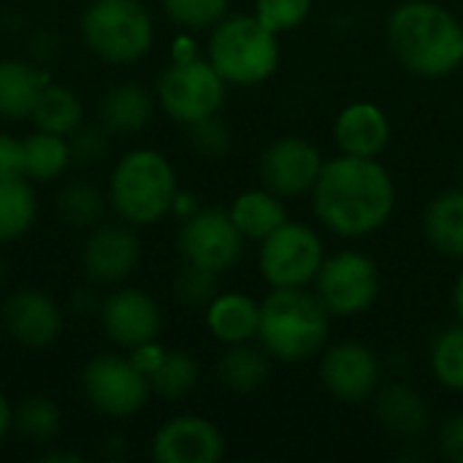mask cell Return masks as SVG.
I'll return each mask as SVG.
<instances>
[{
	"label": "cell",
	"mask_w": 463,
	"mask_h": 463,
	"mask_svg": "<svg viewBox=\"0 0 463 463\" xmlns=\"http://www.w3.org/2000/svg\"><path fill=\"white\" fill-rule=\"evenodd\" d=\"M106 203H109V198L95 184L68 182L54 198V212L65 225L79 228V231H90V228L103 222Z\"/></svg>",
	"instance_id": "f1b7e54d"
},
{
	"label": "cell",
	"mask_w": 463,
	"mask_h": 463,
	"mask_svg": "<svg viewBox=\"0 0 463 463\" xmlns=\"http://www.w3.org/2000/svg\"><path fill=\"white\" fill-rule=\"evenodd\" d=\"M206 60L228 87H258L279 68V35L255 14H228L209 30Z\"/></svg>",
	"instance_id": "5b68a950"
},
{
	"label": "cell",
	"mask_w": 463,
	"mask_h": 463,
	"mask_svg": "<svg viewBox=\"0 0 463 463\" xmlns=\"http://www.w3.org/2000/svg\"><path fill=\"white\" fill-rule=\"evenodd\" d=\"M326 393L339 404H366L383 385V361L364 342H336L326 345L317 366Z\"/></svg>",
	"instance_id": "8fae6325"
},
{
	"label": "cell",
	"mask_w": 463,
	"mask_h": 463,
	"mask_svg": "<svg viewBox=\"0 0 463 463\" xmlns=\"http://www.w3.org/2000/svg\"><path fill=\"white\" fill-rule=\"evenodd\" d=\"M14 429L24 439L46 445L62 431V412L49 396H27L19 407H14Z\"/></svg>",
	"instance_id": "4dcf8cb0"
},
{
	"label": "cell",
	"mask_w": 463,
	"mask_h": 463,
	"mask_svg": "<svg viewBox=\"0 0 463 463\" xmlns=\"http://www.w3.org/2000/svg\"><path fill=\"white\" fill-rule=\"evenodd\" d=\"M30 52H33L35 60H49L57 52V38L52 33H38L33 38V43H30Z\"/></svg>",
	"instance_id": "60d3db41"
},
{
	"label": "cell",
	"mask_w": 463,
	"mask_h": 463,
	"mask_svg": "<svg viewBox=\"0 0 463 463\" xmlns=\"http://www.w3.org/2000/svg\"><path fill=\"white\" fill-rule=\"evenodd\" d=\"M429 366L442 388L463 393V323L445 328L434 339L429 353Z\"/></svg>",
	"instance_id": "1f68e13d"
},
{
	"label": "cell",
	"mask_w": 463,
	"mask_h": 463,
	"mask_svg": "<svg viewBox=\"0 0 463 463\" xmlns=\"http://www.w3.org/2000/svg\"><path fill=\"white\" fill-rule=\"evenodd\" d=\"M217 277L214 271L195 266V263H184L174 279V296L182 307L190 309H203L214 296H217Z\"/></svg>",
	"instance_id": "836d02e7"
},
{
	"label": "cell",
	"mask_w": 463,
	"mask_h": 463,
	"mask_svg": "<svg viewBox=\"0 0 463 463\" xmlns=\"http://www.w3.org/2000/svg\"><path fill=\"white\" fill-rule=\"evenodd\" d=\"M79 33L84 46L109 65L138 62L155 46V22L141 0H90Z\"/></svg>",
	"instance_id": "8992f818"
},
{
	"label": "cell",
	"mask_w": 463,
	"mask_h": 463,
	"mask_svg": "<svg viewBox=\"0 0 463 463\" xmlns=\"http://www.w3.org/2000/svg\"><path fill=\"white\" fill-rule=\"evenodd\" d=\"M141 258V244L128 222H100L87 231L81 247V266L90 279L100 285H119L125 282Z\"/></svg>",
	"instance_id": "2e32d148"
},
{
	"label": "cell",
	"mask_w": 463,
	"mask_h": 463,
	"mask_svg": "<svg viewBox=\"0 0 463 463\" xmlns=\"http://www.w3.org/2000/svg\"><path fill=\"white\" fill-rule=\"evenodd\" d=\"M334 141L345 155L380 157L391 141V119L372 100L347 103L334 119Z\"/></svg>",
	"instance_id": "ac0fdd59"
},
{
	"label": "cell",
	"mask_w": 463,
	"mask_h": 463,
	"mask_svg": "<svg viewBox=\"0 0 463 463\" xmlns=\"http://www.w3.org/2000/svg\"><path fill=\"white\" fill-rule=\"evenodd\" d=\"M22 149H24L22 174L30 182H41V184L57 182L73 165L68 136H60V133L33 130L22 138Z\"/></svg>",
	"instance_id": "484cf974"
},
{
	"label": "cell",
	"mask_w": 463,
	"mask_h": 463,
	"mask_svg": "<svg viewBox=\"0 0 463 463\" xmlns=\"http://www.w3.org/2000/svg\"><path fill=\"white\" fill-rule=\"evenodd\" d=\"M11 429H14V407L5 399V393L0 391V442L11 434Z\"/></svg>",
	"instance_id": "ee69618b"
},
{
	"label": "cell",
	"mask_w": 463,
	"mask_h": 463,
	"mask_svg": "<svg viewBox=\"0 0 463 463\" xmlns=\"http://www.w3.org/2000/svg\"><path fill=\"white\" fill-rule=\"evenodd\" d=\"M323 260L320 233L298 220H288L258 241V271L269 288H309Z\"/></svg>",
	"instance_id": "ba28073f"
},
{
	"label": "cell",
	"mask_w": 463,
	"mask_h": 463,
	"mask_svg": "<svg viewBox=\"0 0 463 463\" xmlns=\"http://www.w3.org/2000/svg\"><path fill=\"white\" fill-rule=\"evenodd\" d=\"M187 136H190V144L195 146V152H201L206 157H220L231 149V133H228L225 122L220 119V114L206 117L195 125H187Z\"/></svg>",
	"instance_id": "8d00e7d4"
},
{
	"label": "cell",
	"mask_w": 463,
	"mask_h": 463,
	"mask_svg": "<svg viewBox=\"0 0 463 463\" xmlns=\"http://www.w3.org/2000/svg\"><path fill=\"white\" fill-rule=\"evenodd\" d=\"M198 209H201V206L195 203V198H193L190 193H182V190H179V195H176V201H174V212H171V214H176L179 220H187V217H190V214H195Z\"/></svg>",
	"instance_id": "7bdbcfd3"
},
{
	"label": "cell",
	"mask_w": 463,
	"mask_h": 463,
	"mask_svg": "<svg viewBox=\"0 0 463 463\" xmlns=\"http://www.w3.org/2000/svg\"><path fill=\"white\" fill-rule=\"evenodd\" d=\"M201 380V366L187 350H165L160 366L149 374L152 396H160L165 402H182L195 391Z\"/></svg>",
	"instance_id": "f546056e"
},
{
	"label": "cell",
	"mask_w": 463,
	"mask_h": 463,
	"mask_svg": "<svg viewBox=\"0 0 463 463\" xmlns=\"http://www.w3.org/2000/svg\"><path fill=\"white\" fill-rule=\"evenodd\" d=\"M30 122L35 130H46V133H60V136H71L81 122H84V103L76 95V90L49 81L30 114Z\"/></svg>",
	"instance_id": "4316f807"
},
{
	"label": "cell",
	"mask_w": 463,
	"mask_h": 463,
	"mask_svg": "<svg viewBox=\"0 0 463 463\" xmlns=\"http://www.w3.org/2000/svg\"><path fill=\"white\" fill-rule=\"evenodd\" d=\"M396 62L418 79H448L463 65V22L437 0H404L385 22Z\"/></svg>",
	"instance_id": "7a4b0ae2"
},
{
	"label": "cell",
	"mask_w": 463,
	"mask_h": 463,
	"mask_svg": "<svg viewBox=\"0 0 463 463\" xmlns=\"http://www.w3.org/2000/svg\"><path fill=\"white\" fill-rule=\"evenodd\" d=\"M41 461L46 463H81L79 453H68V450H49V453H41Z\"/></svg>",
	"instance_id": "f6af8a7d"
},
{
	"label": "cell",
	"mask_w": 463,
	"mask_h": 463,
	"mask_svg": "<svg viewBox=\"0 0 463 463\" xmlns=\"http://www.w3.org/2000/svg\"><path fill=\"white\" fill-rule=\"evenodd\" d=\"M458 174H461V184H463V160H461V168H458Z\"/></svg>",
	"instance_id": "c3c4849f"
},
{
	"label": "cell",
	"mask_w": 463,
	"mask_h": 463,
	"mask_svg": "<svg viewBox=\"0 0 463 463\" xmlns=\"http://www.w3.org/2000/svg\"><path fill=\"white\" fill-rule=\"evenodd\" d=\"M228 214L233 220V225L239 228V233L247 241H263L269 233H274L279 225H285L290 220L285 198L271 193L269 187H252L239 193L231 206Z\"/></svg>",
	"instance_id": "cb8c5ba5"
},
{
	"label": "cell",
	"mask_w": 463,
	"mask_h": 463,
	"mask_svg": "<svg viewBox=\"0 0 463 463\" xmlns=\"http://www.w3.org/2000/svg\"><path fill=\"white\" fill-rule=\"evenodd\" d=\"M0 315L5 334L27 350H43L54 345L65 326L60 304L38 288L14 290L3 301Z\"/></svg>",
	"instance_id": "e0dca14e"
},
{
	"label": "cell",
	"mask_w": 463,
	"mask_h": 463,
	"mask_svg": "<svg viewBox=\"0 0 463 463\" xmlns=\"http://www.w3.org/2000/svg\"><path fill=\"white\" fill-rule=\"evenodd\" d=\"M372 404H374V420L393 439L412 442L431 423V410H429L423 393L415 391L407 383L380 385V391L374 393Z\"/></svg>",
	"instance_id": "d6986e66"
},
{
	"label": "cell",
	"mask_w": 463,
	"mask_h": 463,
	"mask_svg": "<svg viewBox=\"0 0 463 463\" xmlns=\"http://www.w3.org/2000/svg\"><path fill=\"white\" fill-rule=\"evenodd\" d=\"M160 3L165 16L187 33L212 30L222 16H228V5H231V0H160Z\"/></svg>",
	"instance_id": "d6a6232c"
},
{
	"label": "cell",
	"mask_w": 463,
	"mask_h": 463,
	"mask_svg": "<svg viewBox=\"0 0 463 463\" xmlns=\"http://www.w3.org/2000/svg\"><path fill=\"white\" fill-rule=\"evenodd\" d=\"M24 149H22V138L14 133H0V179H14V176H24Z\"/></svg>",
	"instance_id": "f35d334b"
},
{
	"label": "cell",
	"mask_w": 463,
	"mask_h": 463,
	"mask_svg": "<svg viewBox=\"0 0 463 463\" xmlns=\"http://www.w3.org/2000/svg\"><path fill=\"white\" fill-rule=\"evenodd\" d=\"M128 353H130V361L149 377V374L160 366V361H163V355H165V347L155 339V342L138 345V347H133V350H128Z\"/></svg>",
	"instance_id": "ab89813d"
},
{
	"label": "cell",
	"mask_w": 463,
	"mask_h": 463,
	"mask_svg": "<svg viewBox=\"0 0 463 463\" xmlns=\"http://www.w3.org/2000/svg\"><path fill=\"white\" fill-rule=\"evenodd\" d=\"M38 217V195L27 176L0 179V244L22 239Z\"/></svg>",
	"instance_id": "83f0119b"
},
{
	"label": "cell",
	"mask_w": 463,
	"mask_h": 463,
	"mask_svg": "<svg viewBox=\"0 0 463 463\" xmlns=\"http://www.w3.org/2000/svg\"><path fill=\"white\" fill-rule=\"evenodd\" d=\"M439 453L450 463H463V412L450 415L437 434Z\"/></svg>",
	"instance_id": "74e56055"
},
{
	"label": "cell",
	"mask_w": 463,
	"mask_h": 463,
	"mask_svg": "<svg viewBox=\"0 0 463 463\" xmlns=\"http://www.w3.org/2000/svg\"><path fill=\"white\" fill-rule=\"evenodd\" d=\"M98 323L111 345L122 350H133L160 336L163 312L146 290L117 288L100 301Z\"/></svg>",
	"instance_id": "5bb4252c"
},
{
	"label": "cell",
	"mask_w": 463,
	"mask_h": 463,
	"mask_svg": "<svg viewBox=\"0 0 463 463\" xmlns=\"http://www.w3.org/2000/svg\"><path fill=\"white\" fill-rule=\"evenodd\" d=\"M225 95L228 84L206 57L184 62L171 60V65H165L157 76L155 87L160 111L184 128L220 114V109L225 106Z\"/></svg>",
	"instance_id": "52a82bcc"
},
{
	"label": "cell",
	"mask_w": 463,
	"mask_h": 463,
	"mask_svg": "<svg viewBox=\"0 0 463 463\" xmlns=\"http://www.w3.org/2000/svg\"><path fill=\"white\" fill-rule=\"evenodd\" d=\"M111 136L114 133L100 119L98 122H81L68 136L73 165H98L111 149Z\"/></svg>",
	"instance_id": "e575fe53"
},
{
	"label": "cell",
	"mask_w": 463,
	"mask_h": 463,
	"mask_svg": "<svg viewBox=\"0 0 463 463\" xmlns=\"http://www.w3.org/2000/svg\"><path fill=\"white\" fill-rule=\"evenodd\" d=\"M176 195V168L163 152L152 146L125 152L109 174V206L122 222L133 228H149L165 220L174 212Z\"/></svg>",
	"instance_id": "277c9868"
},
{
	"label": "cell",
	"mask_w": 463,
	"mask_h": 463,
	"mask_svg": "<svg viewBox=\"0 0 463 463\" xmlns=\"http://www.w3.org/2000/svg\"><path fill=\"white\" fill-rule=\"evenodd\" d=\"M461 22H463V16H461Z\"/></svg>",
	"instance_id": "f907efd6"
},
{
	"label": "cell",
	"mask_w": 463,
	"mask_h": 463,
	"mask_svg": "<svg viewBox=\"0 0 463 463\" xmlns=\"http://www.w3.org/2000/svg\"><path fill=\"white\" fill-rule=\"evenodd\" d=\"M453 312H456V320L463 323V271L456 277V285H453Z\"/></svg>",
	"instance_id": "bcb514c9"
},
{
	"label": "cell",
	"mask_w": 463,
	"mask_h": 463,
	"mask_svg": "<svg viewBox=\"0 0 463 463\" xmlns=\"http://www.w3.org/2000/svg\"><path fill=\"white\" fill-rule=\"evenodd\" d=\"M201 57L198 54V43L190 33H182L176 41H174V62H184V60H195Z\"/></svg>",
	"instance_id": "b9f144b4"
},
{
	"label": "cell",
	"mask_w": 463,
	"mask_h": 463,
	"mask_svg": "<svg viewBox=\"0 0 463 463\" xmlns=\"http://www.w3.org/2000/svg\"><path fill=\"white\" fill-rule=\"evenodd\" d=\"M0 326H3V315H0Z\"/></svg>",
	"instance_id": "681fc988"
},
{
	"label": "cell",
	"mask_w": 463,
	"mask_h": 463,
	"mask_svg": "<svg viewBox=\"0 0 463 463\" xmlns=\"http://www.w3.org/2000/svg\"><path fill=\"white\" fill-rule=\"evenodd\" d=\"M52 79L30 60L3 57L0 60V119L19 122L30 119L43 87Z\"/></svg>",
	"instance_id": "44dd1931"
},
{
	"label": "cell",
	"mask_w": 463,
	"mask_h": 463,
	"mask_svg": "<svg viewBox=\"0 0 463 463\" xmlns=\"http://www.w3.org/2000/svg\"><path fill=\"white\" fill-rule=\"evenodd\" d=\"M312 285L334 317H358L377 304L383 279L366 252L342 250L323 260Z\"/></svg>",
	"instance_id": "30bf717a"
},
{
	"label": "cell",
	"mask_w": 463,
	"mask_h": 463,
	"mask_svg": "<svg viewBox=\"0 0 463 463\" xmlns=\"http://www.w3.org/2000/svg\"><path fill=\"white\" fill-rule=\"evenodd\" d=\"M81 393L87 404L106 418L138 415L149 396V377L130 361V355L98 353L81 369Z\"/></svg>",
	"instance_id": "9c48e42d"
},
{
	"label": "cell",
	"mask_w": 463,
	"mask_h": 463,
	"mask_svg": "<svg viewBox=\"0 0 463 463\" xmlns=\"http://www.w3.org/2000/svg\"><path fill=\"white\" fill-rule=\"evenodd\" d=\"M3 279H5V266H3V258H0V285H3Z\"/></svg>",
	"instance_id": "7dc6e473"
},
{
	"label": "cell",
	"mask_w": 463,
	"mask_h": 463,
	"mask_svg": "<svg viewBox=\"0 0 463 463\" xmlns=\"http://www.w3.org/2000/svg\"><path fill=\"white\" fill-rule=\"evenodd\" d=\"M423 236L434 252L463 260V184L437 193L423 212Z\"/></svg>",
	"instance_id": "603a6c76"
},
{
	"label": "cell",
	"mask_w": 463,
	"mask_h": 463,
	"mask_svg": "<svg viewBox=\"0 0 463 463\" xmlns=\"http://www.w3.org/2000/svg\"><path fill=\"white\" fill-rule=\"evenodd\" d=\"M244 236L233 225L228 209H198L179 225L176 247L184 263L203 266L214 274L231 271L244 255Z\"/></svg>",
	"instance_id": "7c38bea8"
},
{
	"label": "cell",
	"mask_w": 463,
	"mask_h": 463,
	"mask_svg": "<svg viewBox=\"0 0 463 463\" xmlns=\"http://www.w3.org/2000/svg\"><path fill=\"white\" fill-rule=\"evenodd\" d=\"M320 225L339 239H366L388 225L396 209V182L377 157L339 152L323 163L312 187Z\"/></svg>",
	"instance_id": "6da1fadb"
},
{
	"label": "cell",
	"mask_w": 463,
	"mask_h": 463,
	"mask_svg": "<svg viewBox=\"0 0 463 463\" xmlns=\"http://www.w3.org/2000/svg\"><path fill=\"white\" fill-rule=\"evenodd\" d=\"M222 456L225 434L203 415H174L152 437V458L157 463H217Z\"/></svg>",
	"instance_id": "9a60e30c"
},
{
	"label": "cell",
	"mask_w": 463,
	"mask_h": 463,
	"mask_svg": "<svg viewBox=\"0 0 463 463\" xmlns=\"http://www.w3.org/2000/svg\"><path fill=\"white\" fill-rule=\"evenodd\" d=\"M271 372V358L269 353L258 345L252 347V342L247 345H228L217 361V383L239 396L255 393L258 388L266 385Z\"/></svg>",
	"instance_id": "d4e9b609"
},
{
	"label": "cell",
	"mask_w": 463,
	"mask_h": 463,
	"mask_svg": "<svg viewBox=\"0 0 463 463\" xmlns=\"http://www.w3.org/2000/svg\"><path fill=\"white\" fill-rule=\"evenodd\" d=\"M203 323L212 339L220 342L222 347L255 342L258 323H260V301L239 290L217 293L203 307Z\"/></svg>",
	"instance_id": "ffe728a7"
},
{
	"label": "cell",
	"mask_w": 463,
	"mask_h": 463,
	"mask_svg": "<svg viewBox=\"0 0 463 463\" xmlns=\"http://www.w3.org/2000/svg\"><path fill=\"white\" fill-rule=\"evenodd\" d=\"M323 152L304 136H282L271 141L260 155V182L282 198L309 195L320 171Z\"/></svg>",
	"instance_id": "4fadbf2b"
},
{
	"label": "cell",
	"mask_w": 463,
	"mask_h": 463,
	"mask_svg": "<svg viewBox=\"0 0 463 463\" xmlns=\"http://www.w3.org/2000/svg\"><path fill=\"white\" fill-rule=\"evenodd\" d=\"M334 315L309 288H271L260 301L258 345L279 364H307L331 336Z\"/></svg>",
	"instance_id": "3957f363"
},
{
	"label": "cell",
	"mask_w": 463,
	"mask_h": 463,
	"mask_svg": "<svg viewBox=\"0 0 463 463\" xmlns=\"http://www.w3.org/2000/svg\"><path fill=\"white\" fill-rule=\"evenodd\" d=\"M155 109V92H149L138 81H119L103 92L98 103V119L111 133H138L152 122Z\"/></svg>",
	"instance_id": "7402d4cb"
},
{
	"label": "cell",
	"mask_w": 463,
	"mask_h": 463,
	"mask_svg": "<svg viewBox=\"0 0 463 463\" xmlns=\"http://www.w3.org/2000/svg\"><path fill=\"white\" fill-rule=\"evenodd\" d=\"M315 0H255V16L277 35L301 27L312 14Z\"/></svg>",
	"instance_id": "d590c367"
}]
</instances>
